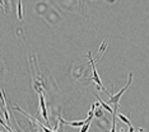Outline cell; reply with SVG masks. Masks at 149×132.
Segmentation results:
<instances>
[{"mask_svg": "<svg viewBox=\"0 0 149 132\" xmlns=\"http://www.w3.org/2000/svg\"><path fill=\"white\" fill-rule=\"evenodd\" d=\"M40 106H41V112H42V117L43 120L47 121L49 123V116H47V111H46V103H45V97L42 93H40Z\"/></svg>", "mask_w": 149, "mask_h": 132, "instance_id": "obj_3", "label": "cell"}, {"mask_svg": "<svg viewBox=\"0 0 149 132\" xmlns=\"http://www.w3.org/2000/svg\"><path fill=\"white\" fill-rule=\"evenodd\" d=\"M118 118H120V120H121V121H123V122H124V123H126V124H127V126H131V122H130V120H129V118H127V117H125V116H124V114H118Z\"/></svg>", "mask_w": 149, "mask_h": 132, "instance_id": "obj_6", "label": "cell"}, {"mask_svg": "<svg viewBox=\"0 0 149 132\" xmlns=\"http://www.w3.org/2000/svg\"><path fill=\"white\" fill-rule=\"evenodd\" d=\"M129 132H134V127H133V124H131V126H129Z\"/></svg>", "mask_w": 149, "mask_h": 132, "instance_id": "obj_8", "label": "cell"}, {"mask_svg": "<svg viewBox=\"0 0 149 132\" xmlns=\"http://www.w3.org/2000/svg\"><path fill=\"white\" fill-rule=\"evenodd\" d=\"M131 81H133V73H130L129 74V80H127V83H126V85H125L123 89H121L118 93H116V94H111V99H110V103H113L115 104V108H118V100H120V98H121V95L126 91V89L129 86L131 85Z\"/></svg>", "mask_w": 149, "mask_h": 132, "instance_id": "obj_1", "label": "cell"}, {"mask_svg": "<svg viewBox=\"0 0 149 132\" xmlns=\"http://www.w3.org/2000/svg\"><path fill=\"white\" fill-rule=\"evenodd\" d=\"M94 95H96V97H97V99H98V102H100V106H101V107H102V108H103V109H106V111H108V112H110V113H113V109H112V108H111L110 106H108V104H106V103H104V102H103L102 99H101V98H100V97H98V95H97V94H94Z\"/></svg>", "mask_w": 149, "mask_h": 132, "instance_id": "obj_4", "label": "cell"}, {"mask_svg": "<svg viewBox=\"0 0 149 132\" xmlns=\"http://www.w3.org/2000/svg\"><path fill=\"white\" fill-rule=\"evenodd\" d=\"M101 106H98V109L94 112V117H100V118H103V113H102V111H101Z\"/></svg>", "mask_w": 149, "mask_h": 132, "instance_id": "obj_7", "label": "cell"}, {"mask_svg": "<svg viewBox=\"0 0 149 132\" xmlns=\"http://www.w3.org/2000/svg\"><path fill=\"white\" fill-rule=\"evenodd\" d=\"M18 19H23V12H22V0H18Z\"/></svg>", "mask_w": 149, "mask_h": 132, "instance_id": "obj_5", "label": "cell"}, {"mask_svg": "<svg viewBox=\"0 0 149 132\" xmlns=\"http://www.w3.org/2000/svg\"><path fill=\"white\" fill-rule=\"evenodd\" d=\"M59 120L64 124H68V126H72V127H78V128L83 127L87 122V120H84V121H65V120H63V118H59Z\"/></svg>", "mask_w": 149, "mask_h": 132, "instance_id": "obj_2", "label": "cell"}]
</instances>
